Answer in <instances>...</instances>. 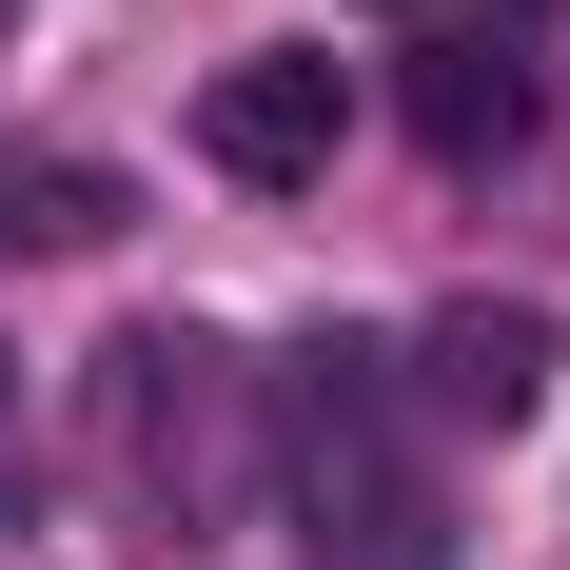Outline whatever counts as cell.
I'll list each match as a JSON object with an SVG mask.
<instances>
[{
	"label": "cell",
	"instance_id": "cell-5",
	"mask_svg": "<svg viewBox=\"0 0 570 570\" xmlns=\"http://www.w3.org/2000/svg\"><path fill=\"white\" fill-rule=\"evenodd\" d=\"M394 99H413V138L472 177V158H512V138H531V40H512V20H453V40H413Z\"/></svg>",
	"mask_w": 570,
	"mask_h": 570
},
{
	"label": "cell",
	"instance_id": "cell-4",
	"mask_svg": "<svg viewBox=\"0 0 570 570\" xmlns=\"http://www.w3.org/2000/svg\"><path fill=\"white\" fill-rule=\"evenodd\" d=\"M335 138H354V79H335V59H217V99H197V158L256 177V197L335 177Z\"/></svg>",
	"mask_w": 570,
	"mask_h": 570
},
{
	"label": "cell",
	"instance_id": "cell-6",
	"mask_svg": "<svg viewBox=\"0 0 570 570\" xmlns=\"http://www.w3.org/2000/svg\"><path fill=\"white\" fill-rule=\"evenodd\" d=\"M79 236H118L99 158H0V256H79Z\"/></svg>",
	"mask_w": 570,
	"mask_h": 570
},
{
	"label": "cell",
	"instance_id": "cell-3",
	"mask_svg": "<svg viewBox=\"0 0 570 570\" xmlns=\"http://www.w3.org/2000/svg\"><path fill=\"white\" fill-rule=\"evenodd\" d=\"M551 374H570V335L531 315V295H453V315L413 335V413H433V433H531Z\"/></svg>",
	"mask_w": 570,
	"mask_h": 570
},
{
	"label": "cell",
	"instance_id": "cell-2",
	"mask_svg": "<svg viewBox=\"0 0 570 570\" xmlns=\"http://www.w3.org/2000/svg\"><path fill=\"white\" fill-rule=\"evenodd\" d=\"M79 433H99V492L138 531H236L256 512V453H276V374H236L197 315H138L79 374Z\"/></svg>",
	"mask_w": 570,
	"mask_h": 570
},
{
	"label": "cell",
	"instance_id": "cell-1",
	"mask_svg": "<svg viewBox=\"0 0 570 570\" xmlns=\"http://www.w3.org/2000/svg\"><path fill=\"white\" fill-rule=\"evenodd\" d=\"M256 512H276L315 570H453V492H433V433H413V374H394V354L315 335V354L276 374Z\"/></svg>",
	"mask_w": 570,
	"mask_h": 570
}]
</instances>
